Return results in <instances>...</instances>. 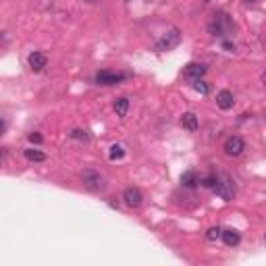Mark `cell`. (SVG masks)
I'll return each instance as SVG.
<instances>
[{"mask_svg":"<svg viewBox=\"0 0 266 266\" xmlns=\"http://www.w3.org/2000/svg\"><path fill=\"white\" fill-rule=\"evenodd\" d=\"M179 42H181V33H179V29H177V27H173L169 33H165V36L156 42V50H158V52L173 50Z\"/></svg>","mask_w":266,"mask_h":266,"instance_id":"obj_4","label":"cell"},{"mask_svg":"<svg viewBox=\"0 0 266 266\" xmlns=\"http://www.w3.org/2000/svg\"><path fill=\"white\" fill-rule=\"evenodd\" d=\"M181 125H183L187 131H198V127H200L198 117H195L193 112H183V114H181Z\"/></svg>","mask_w":266,"mask_h":266,"instance_id":"obj_12","label":"cell"},{"mask_svg":"<svg viewBox=\"0 0 266 266\" xmlns=\"http://www.w3.org/2000/svg\"><path fill=\"white\" fill-rule=\"evenodd\" d=\"M27 140H29L31 144H42V142H44V137H42L40 133L33 131V133H29V135H27Z\"/></svg>","mask_w":266,"mask_h":266,"instance_id":"obj_21","label":"cell"},{"mask_svg":"<svg viewBox=\"0 0 266 266\" xmlns=\"http://www.w3.org/2000/svg\"><path fill=\"white\" fill-rule=\"evenodd\" d=\"M221 44H223V48H225L227 52H235V44L231 42V40H223Z\"/></svg>","mask_w":266,"mask_h":266,"instance_id":"obj_22","label":"cell"},{"mask_svg":"<svg viewBox=\"0 0 266 266\" xmlns=\"http://www.w3.org/2000/svg\"><path fill=\"white\" fill-rule=\"evenodd\" d=\"M198 183H200V177H198V173H195V171H187V173H183V175H181V185H183V187L193 189Z\"/></svg>","mask_w":266,"mask_h":266,"instance_id":"obj_13","label":"cell"},{"mask_svg":"<svg viewBox=\"0 0 266 266\" xmlns=\"http://www.w3.org/2000/svg\"><path fill=\"white\" fill-rule=\"evenodd\" d=\"M127 110H129V100L127 98H117L114 100V112H117V117H125Z\"/></svg>","mask_w":266,"mask_h":266,"instance_id":"obj_15","label":"cell"},{"mask_svg":"<svg viewBox=\"0 0 266 266\" xmlns=\"http://www.w3.org/2000/svg\"><path fill=\"white\" fill-rule=\"evenodd\" d=\"M262 82H264V86H266V73H264V75H262Z\"/></svg>","mask_w":266,"mask_h":266,"instance_id":"obj_24","label":"cell"},{"mask_svg":"<svg viewBox=\"0 0 266 266\" xmlns=\"http://www.w3.org/2000/svg\"><path fill=\"white\" fill-rule=\"evenodd\" d=\"M216 181H218V175H214V173H210L208 177H202V179H200V183L204 185V187H208V189H214Z\"/></svg>","mask_w":266,"mask_h":266,"instance_id":"obj_17","label":"cell"},{"mask_svg":"<svg viewBox=\"0 0 266 266\" xmlns=\"http://www.w3.org/2000/svg\"><path fill=\"white\" fill-rule=\"evenodd\" d=\"M202 2H210V0H202Z\"/></svg>","mask_w":266,"mask_h":266,"instance_id":"obj_26","label":"cell"},{"mask_svg":"<svg viewBox=\"0 0 266 266\" xmlns=\"http://www.w3.org/2000/svg\"><path fill=\"white\" fill-rule=\"evenodd\" d=\"M46 63H48V59H46V54H42V52H31V54L27 56V65H29V69H31L33 73L44 71Z\"/></svg>","mask_w":266,"mask_h":266,"instance_id":"obj_9","label":"cell"},{"mask_svg":"<svg viewBox=\"0 0 266 266\" xmlns=\"http://www.w3.org/2000/svg\"><path fill=\"white\" fill-rule=\"evenodd\" d=\"M221 233H223V229H218V227H210V229L206 231V239H208V241H214V239L221 237Z\"/></svg>","mask_w":266,"mask_h":266,"instance_id":"obj_19","label":"cell"},{"mask_svg":"<svg viewBox=\"0 0 266 266\" xmlns=\"http://www.w3.org/2000/svg\"><path fill=\"white\" fill-rule=\"evenodd\" d=\"M82 181H84V185H86L89 191H100V189H104V177L100 175L98 171H94V169H86V171L82 173Z\"/></svg>","mask_w":266,"mask_h":266,"instance_id":"obj_3","label":"cell"},{"mask_svg":"<svg viewBox=\"0 0 266 266\" xmlns=\"http://www.w3.org/2000/svg\"><path fill=\"white\" fill-rule=\"evenodd\" d=\"M264 121H266V112H264Z\"/></svg>","mask_w":266,"mask_h":266,"instance_id":"obj_27","label":"cell"},{"mask_svg":"<svg viewBox=\"0 0 266 266\" xmlns=\"http://www.w3.org/2000/svg\"><path fill=\"white\" fill-rule=\"evenodd\" d=\"M223 150H225L227 156H233V158L241 156V154H244V150H246V142L241 140V137H237V135H231V137H227V140H225Z\"/></svg>","mask_w":266,"mask_h":266,"instance_id":"obj_5","label":"cell"},{"mask_svg":"<svg viewBox=\"0 0 266 266\" xmlns=\"http://www.w3.org/2000/svg\"><path fill=\"white\" fill-rule=\"evenodd\" d=\"M214 193L218 195V198H223L225 202H231L235 198V183L231 177L227 175H218V181L214 185Z\"/></svg>","mask_w":266,"mask_h":266,"instance_id":"obj_2","label":"cell"},{"mask_svg":"<svg viewBox=\"0 0 266 266\" xmlns=\"http://www.w3.org/2000/svg\"><path fill=\"white\" fill-rule=\"evenodd\" d=\"M123 156H125V150H123V146H119V144L110 146V152H108V158H110V160H121Z\"/></svg>","mask_w":266,"mask_h":266,"instance_id":"obj_16","label":"cell"},{"mask_svg":"<svg viewBox=\"0 0 266 266\" xmlns=\"http://www.w3.org/2000/svg\"><path fill=\"white\" fill-rule=\"evenodd\" d=\"M123 200L129 208H140L144 204V193L137 189V187H127L123 191Z\"/></svg>","mask_w":266,"mask_h":266,"instance_id":"obj_7","label":"cell"},{"mask_svg":"<svg viewBox=\"0 0 266 266\" xmlns=\"http://www.w3.org/2000/svg\"><path fill=\"white\" fill-rule=\"evenodd\" d=\"M193 89L198 91V94H202V96H206L208 91H210V86H208L206 82H202V79H198V82L193 84Z\"/></svg>","mask_w":266,"mask_h":266,"instance_id":"obj_18","label":"cell"},{"mask_svg":"<svg viewBox=\"0 0 266 266\" xmlns=\"http://www.w3.org/2000/svg\"><path fill=\"white\" fill-rule=\"evenodd\" d=\"M71 137H73V140H79V142H88L89 140L88 131H84V129H73L71 131Z\"/></svg>","mask_w":266,"mask_h":266,"instance_id":"obj_20","label":"cell"},{"mask_svg":"<svg viewBox=\"0 0 266 266\" xmlns=\"http://www.w3.org/2000/svg\"><path fill=\"white\" fill-rule=\"evenodd\" d=\"M204 73H206V65H202V63H189L187 67H185V71H183L185 79H189L191 84H195L198 79H202Z\"/></svg>","mask_w":266,"mask_h":266,"instance_id":"obj_8","label":"cell"},{"mask_svg":"<svg viewBox=\"0 0 266 266\" xmlns=\"http://www.w3.org/2000/svg\"><path fill=\"white\" fill-rule=\"evenodd\" d=\"M125 79L123 73H114V71H98L96 73V84L98 86H117Z\"/></svg>","mask_w":266,"mask_h":266,"instance_id":"obj_6","label":"cell"},{"mask_svg":"<svg viewBox=\"0 0 266 266\" xmlns=\"http://www.w3.org/2000/svg\"><path fill=\"white\" fill-rule=\"evenodd\" d=\"M244 2H248V4H252V2H258V0H244Z\"/></svg>","mask_w":266,"mask_h":266,"instance_id":"obj_23","label":"cell"},{"mask_svg":"<svg viewBox=\"0 0 266 266\" xmlns=\"http://www.w3.org/2000/svg\"><path fill=\"white\" fill-rule=\"evenodd\" d=\"M208 31L214 38L221 40H231L235 36V21L231 19L225 10H218V13L212 15V19L208 21Z\"/></svg>","mask_w":266,"mask_h":266,"instance_id":"obj_1","label":"cell"},{"mask_svg":"<svg viewBox=\"0 0 266 266\" xmlns=\"http://www.w3.org/2000/svg\"><path fill=\"white\" fill-rule=\"evenodd\" d=\"M86 2H98V0H86Z\"/></svg>","mask_w":266,"mask_h":266,"instance_id":"obj_25","label":"cell"},{"mask_svg":"<svg viewBox=\"0 0 266 266\" xmlns=\"http://www.w3.org/2000/svg\"><path fill=\"white\" fill-rule=\"evenodd\" d=\"M233 104H235L233 91H229V89H221V91L216 94V106L221 108V110H229V108H233Z\"/></svg>","mask_w":266,"mask_h":266,"instance_id":"obj_10","label":"cell"},{"mask_svg":"<svg viewBox=\"0 0 266 266\" xmlns=\"http://www.w3.org/2000/svg\"><path fill=\"white\" fill-rule=\"evenodd\" d=\"M23 156H25L29 163H44V160H46V154L40 152V150H33V148L23 150Z\"/></svg>","mask_w":266,"mask_h":266,"instance_id":"obj_14","label":"cell"},{"mask_svg":"<svg viewBox=\"0 0 266 266\" xmlns=\"http://www.w3.org/2000/svg\"><path fill=\"white\" fill-rule=\"evenodd\" d=\"M221 239L225 241V246H229V248H235V246H239L241 235H239V231H235V229H223Z\"/></svg>","mask_w":266,"mask_h":266,"instance_id":"obj_11","label":"cell"}]
</instances>
